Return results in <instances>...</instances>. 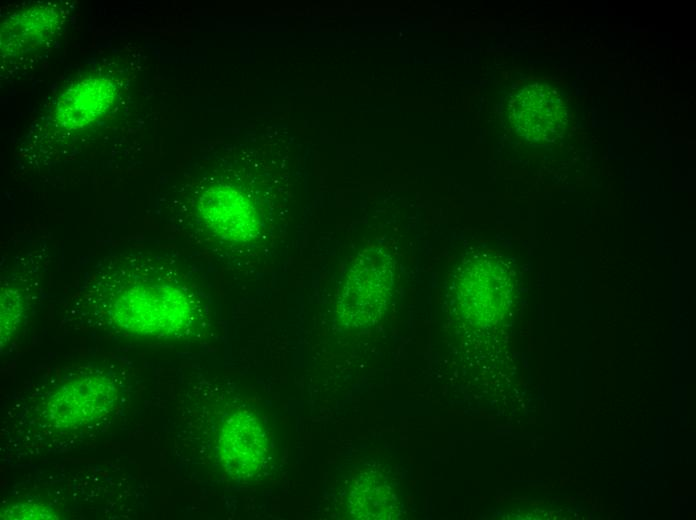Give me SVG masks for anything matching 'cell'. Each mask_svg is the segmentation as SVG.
<instances>
[{
    "label": "cell",
    "mask_w": 696,
    "mask_h": 520,
    "mask_svg": "<svg viewBox=\"0 0 696 520\" xmlns=\"http://www.w3.org/2000/svg\"><path fill=\"white\" fill-rule=\"evenodd\" d=\"M187 276L151 250L111 252L82 275L65 316L79 328L115 337L189 336L202 318V298Z\"/></svg>",
    "instance_id": "1"
},
{
    "label": "cell",
    "mask_w": 696,
    "mask_h": 520,
    "mask_svg": "<svg viewBox=\"0 0 696 520\" xmlns=\"http://www.w3.org/2000/svg\"><path fill=\"white\" fill-rule=\"evenodd\" d=\"M569 107L561 90L547 82L523 86L511 98L508 119L520 137L532 142H548L566 129Z\"/></svg>",
    "instance_id": "2"
},
{
    "label": "cell",
    "mask_w": 696,
    "mask_h": 520,
    "mask_svg": "<svg viewBox=\"0 0 696 520\" xmlns=\"http://www.w3.org/2000/svg\"><path fill=\"white\" fill-rule=\"evenodd\" d=\"M198 200V220L208 238L221 245L253 237L254 210L244 196L228 185H209Z\"/></svg>",
    "instance_id": "3"
},
{
    "label": "cell",
    "mask_w": 696,
    "mask_h": 520,
    "mask_svg": "<svg viewBox=\"0 0 696 520\" xmlns=\"http://www.w3.org/2000/svg\"><path fill=\"white\" fill-rule=\"evenodd\" d=\"M391 283L385 258L370 252L361 256L346 275L340 309L352 324H365L378 315Z\"/></svg>",
    "instance_id": "4"
},
{
    "label": "cell",
    "mask_w": 696,
    "mask_h": 520,
    "mask_svg": "<svg viewBox=\"0 0 696 520\" xmlns=\"http://www.w3.org/2000/svg\"><path fill=\"white\" fill-rule=\"evenodd\" d=\"M47 267L44 250H28L19 254L1 275V347L8 342L22 324L29 308L30 296L36 290L39 278Z\"/></svg>",
    "instance_id": "5"
},
{
    "label": "cell",
    "mask_w": 696,
    "mask_h": 520,
    "mask_svg": "<svg viewBox=\"0 0 696 520\" xmlns=\"http://www.w3.org/2000/svg\"><path fill=\"white\" fill-rule=\"evenodd\" d=\"M219 448L226 471L234 478L245 479L262 468L267 440L257 418L250 412L240 411L223 424Z\"/></svg>",
    "instance_id": "6"
},
{
    "label": "cell",
    "mask_w": 696,
    "mask_h": 520,
    "mask_svg": "<svg viewBox=\"0 0 696 520\" xmlns=\"http://www.w3.org/2000/svg\"><path fill=\"white\" fill-rule=\"evenodd\" d=\"M56 516L52 510L39 504H22L1 513V518L5 519H55Z\"/></svg>",
    "instance_id": "7"
}]
</instances>
